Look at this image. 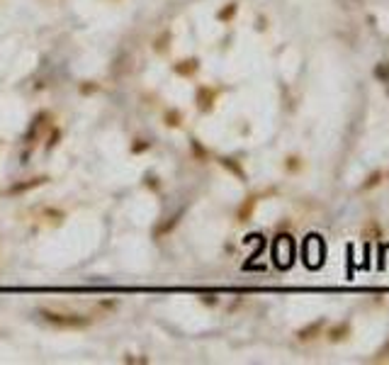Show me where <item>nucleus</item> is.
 Instances as JSON below:
<instances>
[{
    "mask_svg": "<svg viewBox=\"0 0 389 365\" xmlns=\"http://www.w3.org/2000/svg\"><path fill=\"white\" fill-rule=\"evenodd\" d=\"M42 314L49 324L61 326V329H83L90 324V317H83V314H58V312H49V309H44Z\"/></svg>",
    "mask_w": 389,
    "mask_h": 365,
    "instance_id": "nucleus-1",
    "label": "nucleus"
},
{
    "mask_svg": "<svg viewBox=\"0 0 389 365\" xmlns=\"http://www.w3.org/2000/svg\"><path fill=\"white\" fill-rule=\"evenodd\" d=\"M217 95H219V90L202 85V88L197 90V107H200L202 112H209V110L214 107V100H217Z\"/></svg>",
    "mask_w": 389,
    "mask_h": 365,
    "instance_id": "nucleus-2",
    "label": "nucleus"
},
{
    "mask_svg": "<svg viewBox=\"0 0 389 365\" xmlns=\"http://www.w3.org/2000/svg\"><path fill=\"white\" fill-rule=\"evenodd\" d=\"M350 331H353V326H350L348 322H338L326 331V338H329L331 343H343V341L350 336Z\"/></svg>",
    "mask_w": 389,
    "mask_h": 365,
    "instance_id": "nucleus-3",
    "label": "nucleus"
},
{
    "mask_svg": "<svg viewBox=\"0 0 389 365\" xmlns=\"http://www.w3.org/2000/svg\"><path fill=\"white\" fill-rule=\"evenodd\" d=\"M323 326H326V322H323V319H316V322L314 324H306L304 329H299V331H297V338H299V341H314V338H319V334H321V329H323Z\"/></svg>",
    "mask_w": 389,
    "mask_h": 365,
    "instance_id": "nucleus-4",
    "label": "nucleus"
},
{
    "mask_svg": "<svg viewBox=\"0 0 389 365\" xmlns=\"http://www.w3.org/2000/svg\"><path fill=\"white\" fill-rule=\"evenodd\" d=\"M255 205H258V197L250 195L243 205H241V210H238V222H248L250 217H253V212H255Z\"/></svg>",
    "mask_w": 389,
    "mask_h": 365,
    "instance_id": "nucleus-5",
    "label": "nucleus"
},
{
    "mask_svg": "<svg viewBox=\"0 0 389 365\" xmlns=\"http://www.w3.org/2000/svg\"><path fill=\"white\" fill-rule=\"evenodd\" d=\"M197 69H200L197 58H190V61H180V64L175 66V73H180V76H192Z\"/></svg>",
    "mask_w": 389,
    "mask_h": 365,
    "instance_id": "nucleus-6",
    "label": "nucleus"
},
{
    "mask_svg": "<svg viewBox=\"0 0 389 365\" xmlns=\"http://www.w3.org/2000/svg\"><path fill=\"white\" fill-rule=\"evenodd\" d=\"M236 10H238L236 3H229L226 8H222V10L217 13V20H219V22H229V20H231V17L236 15Z\"/></svg>",
    "mask_w": 389,
    "mask_h": 365,
    "instance_id": "nucleus-7",
    "label": "nucleus"
},
{
    "mask_svg": "<svg viewBox=\"0 0 389 365\" xmlns=\"http://www.w3.org/2000/svg\"><path fill=\"white\" fill-rule=\"evenodd\" d=\"M222 166H224V168H229L231 173H236V175L241 178V180H246V173H243V168L238 166V163L234 161V158H222Z\"/></svg>",
    "mask_w": 389,
    "mask_h": 365,
    "instance_id": "nucleus-8",
    "label": "nucleus"
},
{
    "mask_svg": "<svg viewBox=\"0 0 389 365\" xmlns=\"http://www.w3.org/2000/svg\"><path fill=\"white\" fill-rule=\"evenodd\" d=\"M42 182H46V178H34L32 182H25V185H15L10 193H22V190H29V188H37V185H42Z\"/></svg>",
    "mask_w": 389,
    "mask_h": 365,
    "instance_id": "nucleus-9",
    "label": "nucleus"
},
{
    "mask_svg": "<svg viewBox=\"0 0 389 365\" xmlns=\"http://www.w3.org/2000/svg\"><path fill=\"white\" fill-rule=\"evenodd\" d=\"M372 360H375V363H384V360H389V341L377 351V355L372 358Z\"/></svg>",
    "mask_w": 389,
    "mask_h": 365,
    "instance_id": "nucleus-10",
    "label": "nucleus"
},
{
    "mask_svg": "<svg viewBox=\"0 0 389 365\" xmlns=\"http://www.w3.org/2000/svg\"><path fill=\"white\" fill-rule=\"evenodd\" d=\"M379 178H382V173H379V170H375V173H372L367 180L362 182V190H370V188H375L377 182H379Z\"/></svg>",
    "mask_w": 389,
    "mask_h": 365,
    "instance_id": "nucleus-11",
    "label": "nucleus"
},
{
    "mask_svg": "<svg viewBox=\"0 0 389 365\" xmlns=\"http://www.w3.org/2000/svg\"><path fill=\"white\" fill-rule=\"evenodd\" d=\"M166 125H170V127L180 125V112H178V110H170V112L166 114Z\"/></svg>",
    "mask_w": 389,
    "mask_h": 365,
    "instance_id": "nucleus-12",
    "label": "nucleus"
},
{
    "mask_svg": "<svg viewBox=\"0 0 389 365\" xmlns=\"http://www.w3.org/2000/svg\"><path fill=\"white\" fill-rule=\"evenodd\" d=\"M287 170H299V158H297V156H290V158H287Z\"/></svg>",
    "mask_w": 389,
    "mask_h": 365,
    "instance_id": "nucleus-13",
    "label": "nucleus"
}]
</instances>
